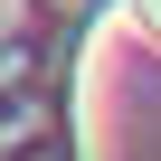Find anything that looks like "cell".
Wrapping results in <instances>:
<instances>
[{"mask_svg":"<svg viewBox=\"0 0 161 161\" xmlns=\"http://www.w3.org/2000/svg\"><path fill=\"white\" fill-rule=\"evenodd\" d=\"M142 19H152V29H161V0H142Z\"/></svg>","mask_w":161,"mask_h":161,"instance_id":"obj_1","label":"cell"}]
</instances>
